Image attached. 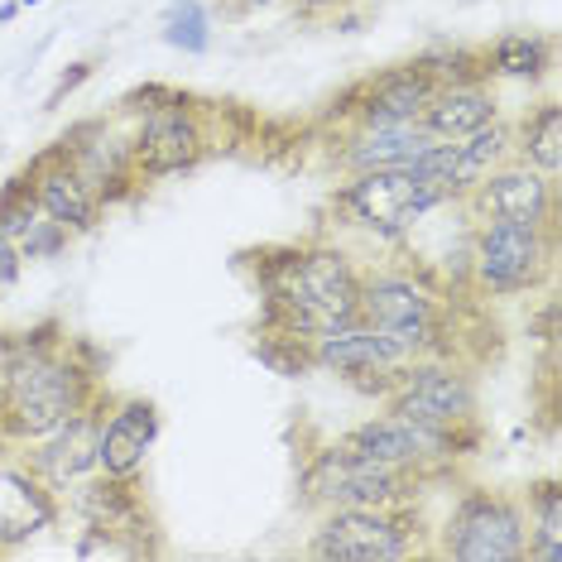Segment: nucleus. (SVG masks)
Wrapping results in <instances>:
<instances>
[{
	"mask_svg": "<svg viewBox=\"0 0 562 562\" xmlns=\"http://www.w3.org/2000/svg\"><path fill=\"white\" fill-rule=\"evenodd\" d=\"M20 15V0H5V5H0V24H10Z\"/></svg>",
	"mask_w": 562,
	"mask_h": 562,
	"instance_id": "obj_37",
	"label": "nucleus"
},
{
	"mask_svg": "<svg viewBox=\"0 0 562 562\" xmlns=\"http://www.w3.org/2000/svg\"><path fill=\"white\" fill-rule=\"evenodd\" d=\"M424 476L400 467H385L375 457L356 452L351 442H323L303 462L299 476V501L308 509H347V505H414L424 491Z\"/></svg>",
	"mask_w": 562,
	"mask_h": 562,
	"instance_id": "obj_5",
	"label": "nucleus"
},
{
	"mask_svg": "<svg viewBox=\"0 0 562 562\" xmlns=\"http://www.w3.org/2000/svg\"><path fill=\"white\" fill-rule=\"evenodd\" d=\"M226 5H232L236 15H250V10H265V5H274V0H226Z\"/></svg>",
	"mask_w": 562,
	"mask_h": 562,
	"instance_id": "obj_36",
	"label": "nucleus"
},
{
	"mask_svg": "<svg viewBox=\"0 0 562 562\" xmlns=\"http://www.w3.org/2000/svg\"><path fill=\"white\" fill-rule=\"evenodd\" d=\"M341 0H293V10H299L303 20H317V15H327V10H337Z\"/></svg>",
	"mask_w": 562,
	"mask_h": 562,
	"instance_id": "obj_35",
	"label": "nucleus"
},
{
	"mask_svg": "<svg viewBox=\"0 0 562 562\" xmlns=\"http://www.w3.org/2000/svg\"><path fill=\"white\" fill-rule=\"evenodd\" d=\"M30 173H34V198H40V212L48 222L68 226L72 236H87L101 226V216H106V202H101L92 188L78 178L68 159L58 155L54 145L44 149V155L30 159Z\"/></svg>",
	"mask_w": 562,
	"mask_h": 562,
	"instance_id": "obj_21",
	"label": "nucleus"
},
{
	"mask_svg": "<svg viewBox=\"0 0 562 562\" xmlns=\"http://www.w3.org/2000/svg\"><path fill=\"white\" fill-rule=\"evenodd\" d=\"M491 82H543L558 63V44L543 30H509L481 48Z\"/></svg>",
	"mask_w": 562,
	"mask_h": 562,
	"instance_id": "obj_24",
	"label": "nucleus"
},
{
	"mask_svg": "<svg viewBox=\"0 0 562 562\" xmlns=\"http://www.w3.org/2000/svg\"><path fill=\"white\" fill-rule=\"evenodd\" d=\"M101 356L68 337L58 317L15 331V361L0 390V447H30L58 432L101 394Z\"/></svg>",
	"mask_w": 562,
	"mask_h": 562,
	"instance_id": "obj_1",
	"label": "nucleus"
},
{
	"mask_svg": "<svg viewBox=\"0 0 562 562\" xmlns=\"http://www.w3.org/2000/svg\"><path fill=\"white\" fill-rule=\"evenodd\" d=\"M260 260H265L260 265V299H265L260 331H284V337L313 347L317 337L356 323V308H361V265L337 240L274 246Z\"/></svg>",
	"mask_w": 562,
	"mask_h": 562,
	"instance_id": "obj_2",
	"label": "nucleus"
},
{
	"mask_svg": "<svg viewBox=\"0 0 562 562\" xmlns=\"http://www.w3.org/2000/svg\"><path fill=\"white\" fill-rule=\"evenodd\" d=\"M424 68L432 72V82H471V78H485V58L481 48L471 44H432L424 54H414Z\"/></svg>",
	"mask_w": 562,
	"mask_h": 562,
	"instance_id": "obj_29",
	"label": "nucleus"
},
{
	"mask_svg": "<svg viewBox=\"0 0 562 562\" xmlns=\"http://www.w3.org/2000/svg\"><path fill=\"white\" fill-rule=\"evenodd\" d=\"M212 139H207V116L188 92L169 87V97L159 106L139 111L135 131H131V155L139 183H159V178L193 173L207 159Z\"/></svg>",
	"mask_w": 562,
	"mask_h": 562,
	"instance_id": "obj_10",
	"label": "nucleus"
},
{
	"mask_svg": "<svg viewBox=\"0 0 562 562\" xmlns=\"http://www.w3.org/2000/svg\"><path fill=\"white\" fill-rule=\"evenodd\" d=\"M341 442H351L356 452L375 457V462H385V467L414 471V476H424V481L447 476V471H452V467L467 457L452 438H442V432H428V428L408 424V418L390 414V408H385V414L361 418L356 428H347V432H341Z\"/></svg>",
	"mask_w": 562,
	"mask_h": 562,
	"instance_id": "obj_12",
	"label": "nucleus"
},
{
	"mask_svg": "<svg viewBox=\"0 0 562 562\" xmlns=\"http://www.w3.org/2000/svg\"><path fill=\"white\" fill-rule=\"evenodd\" d=\"M63 509H72L82 524H97V529H111L121 539H131L145 548V558H159L164 543L155 539V515H149V501L139 495V476H106V471H92L63 495Z\"/></svg>",
	"mask_w": 562,
	"mask_h": 562,
	"instance_id": "obj_14",
	"label": "nucleus"
},
{
	"mask_svg": "<svg viewBox=\"0 0 562 562\" xmlns=\"http://www.w3.org/2000/svg\"><path fill=\"white\" fill-rule=\"evenodd\" d=\"M467 212L476 222H524V226H558L562 216V193L558 178H548L529 164L509 159L501 164L476 193H467Z\"/></svg>",
	"mask_w": 562,
	"mask_h": 562,
	"instance_id": "obj_15",
	"label": "nucleus"
},
{
	"mask_svg": "<svg viewBox=\"0 0 562 562\" xmlns=\"http://www.w3.org/2000/svg\"><path fill=\"white\" fill-rule=\"evenodd\" d=\"M34 5H44V0H20V10H34Z\"/></svg>",
	"mask_w": 562,
	"mask_h": 562,
	"instance_id": "obj_38",
	"label": "nucleus"
},
{
	"mask_svg": "<svg viewBox=\"0 0 562 562\" xmlns=\"http://www.w3.org/2000/svg\"><path fill=\"white\" fill-rule=\"evenodd\" d=\"M164 44L178 48V54L198 58L212 48V10L202 0H169L164 10Z\"/></svg>",
	"mask_w": 562,
	"mask_h": 562,
	"instance_id": "obj_27",
	"label": "nucleus"
},
{
	"mask_svg": "<svg viewBox=\"0 0 562 562\" xmlns=\"http://www.w3.org/2000/svg\"><path fill=\"white\" fill-rule=\"evenodd\" d=\"M424 543L414 505H347L323 509L308 539L317 562H400Z\"/></svg>",
	"mask_w": 562,
	"mask_h": 562,
	"instance_id": "obj_8",
	"label": "nucleus"
},
{
	"mask_svg": "<svg viewBox=\"0 0 562 562\" xmlns=\"http://www.w3.org/2000/svg\"><path fill=\"white\" fill-rule=\"evenodd\" d=\"M432 145L418 121L408 125H341L331 139V169L366 173V169H414V159Z\"/></svg>",
	"mask_w": 562,
	"mask_h": 562,
	"instance_id": "obj_19",
	"label": "nucleus"
},
{
	"mask_svg": "<svg viewBox=\"0 0 562 562\" xmlns=\"http://www.w3.org/2000/svg\"><path fill=\"white\" fill-rule=\"evenodd\" d=\"M54 149L78 169V178L106 207H116V202L135 198L139 188H145L135 173L131 131L121 125V116L116 121H78L72 131H63L54 139Z\"/></svg>",
	"mask_w": 562,
	"mask_h": 562,
	"instance_id": "obj_11",
	"label": "nucleus"
},
{
	"mask_svg": "<svg viewBox=\"0 0 562 562\" xmlns=\"http://www.w3.org/2000/svg\"><path fill=\"white\" fill-rule=\"evenodd\" d=\"M442 188L424 183L414 169H366V173H341L337 193H331V207L347 216L351 226H361L375 240H404L414 236V226L432 216L438 207H447Z\"/></svg>",
	"mask_w": 562,
	"mask_h": 562,
	"instance_id": "obj_7",
	"label": "nucleus"
},
{
	"mask_svg": "<svg viewBox=\"0 0 562 562\" xmlns=\"http://www.w3.org/2000/svg\"><path fill=\"white\" fill-rule=\"evenodd\" d=\"M390 414L408 424L442 432L471 457L481 447V390L476 375L457 361V356H418L394 370L390 390L380 394Z\"/></svg>",
	"mask_w": 562,
	"mask_h": 562,
	"instance_id": "obj_4",
	"label": "nucleus"
},
{
	"mask_svg": "<svg viewBox=\"0 0 562 562\" xmlns=\"http://www.w3.org/2000/svg\"><path fill=\"white\" fill-rule=\"evenodd\" d=\"M432 92H438L432 72L418 58H404L361 78L351 92H341L337 116L341 125H408L424 116Z\"/></svg>",
	"mask_w": 562,
	"mask_h": 562,
	"instance_id": "obj_13",
	"label": "nucleus"
},
{
	"mask_svg": "<svg viewBox=\"0 0 562 562\" xmlns=\"http://www.w3.org/2000/svg\"><path fill=\"white\" fill-rule=\"evenodd\" d=\"M366 327L385 331L390 347L404 361L418 356H452L447 347V289L428 270L414 265H385V270H361V308Z\"/></svg>",
	"mask_w": 562,
	"mask_h": 562,
	"instance_id": "obj_3",
	"label": "nucleus"
},
{
	"mask_svg": "<svg viewBox=\"0 0 562 562\" xmlns=\"http://www.w3.org/2000/svg\"><path fill=\"white\" fill-rule=\"evenodd\" d=\"M558 265V226L524 222H476L471 226L467 274L485 299H524L543 289Z\"/></svg>",
	"mask_w": 562,
	"mask_h": 562,
	"instance_id": "obj_6",
	"label": "nucleus"
},
{
	"mask_svg": "<svg viewBox=\"0 0 562 562\" xmlns=\"http://www.w3.org/2000/svg\"><path fill=\"white\" fill-rule=\"evenodd\" d=\"M24 270V260H20V246L10 240L5 232H0V299H5L10 289H15V279Z\"/></svg>",
	"mask_w": 562,
	"mask_h": 562,
	"instance_id": "obj_32",
	"label": "nucleus"
},
{
	"mask_svg": "<svg viewBox=\"0 0 562 562\" xmlns=\"http://www.w3.org/2000/svg\"><path fill=\"white\" fill-rule=\"evenodd\" d=\"M509 159H515V125L505 116H495L491 125L471 131L467 139H452V155H447V198L462 202Z\"/></svg>",
	"mask_w": 562,
	"mask_h": 562,
	"instance_id": "obj_23",
	"label": "nucleus"
},
{
	"mask_svg": "<svg viewBox=\"0 0 562 562\" xmlns=\"http://www.w3.org/2000/svg\"><path fill=\"white\" fill-rule=\"evenodd\" d=\"M10 361H15V331H0V390L10 380Z\"/></svg>",
	"mask_w": 562,
	"mask_h": 562,
	"instance_id": "obj_34",
	"label": "nucleus"
},
{
	"mask_svg": "<svg viewBox=\"0 0 562 562\" xmlns=\"http://www.w3.org/2000/svg\"><path fill=\"white\" fill-rule=\"evenodd\" d=\"M400 366H404V356L390 347V337L375 327H366L361 317L347 327H337V331H327V337H317L308 347V370H327V375L347 380L351 390L375 394V400L390 390V380Z\"/></svg>",
	"mask_w": 562,
	"mask_h": 562,
	"instance_id": "obj_16",
	"label": "nucleus"
},
{
	"mask_svg": "<svg viewBox=\"0 0 562 562\" xmlns=\"http://www.w3.org/2000/svg\"><path fill=\"white\" fill-rule=\"evenodd\" d=\"M515 159L562 183V106L553 97L515 121Z\"/></svg>",
	"mask_w": 562,
	"mask_h": 562,
	"instance_id": "obj_25",
	"label": "nucleus"
},
{
	"mask_svg": "<svg viewBox=\"0 0 562 562\" xmlns=\"http://www.w3.org/2000/svg\"><path fill=\"white\" fill-rule=\"evenodd\" d=\"M68 240H72V232L68 226H58V222H48V216H40V222L24 232L15 246H20V260L30 265V260H58L63 250H68Z\"/></svg>",
	"mask_w": 562,
	"mask_h": 562,
	"instance_id": "obj_31",
	"label": "nucleus"
},
{
	"mask_svg": "<svg viewBox=\"0 0 562 562\" xmlns=\"http://www.w3.org/2000/svg\"><path fill=\"white\" fill-rule=\"evenodd\" d=\"M92 68H97V63H72V72H63V78H58V87H54V92H48L44 111L63 106V97H72V92H78V87H82L87 78H92Z\"/></svg>",
	"mask_w": 562,
	"mask_h": 562,
	"instance_id": "obj_33",
	"label": "nucleus"
},
{
	"mask_svg": "<svg viewBox=\"0 0 562 562\" xmlns=\"http://www.w3.org/2000/svg\"><path fill=\"white\" fill-rule=\"evenodd\" d=\"M63 519V501L30 467L0 462V553H15Z\"/></svg>",
	"mask_w": 562,
	"mask_h": 562,
	"instance_id": "obj_20",
	"label": "nucleus"
},
{
	"mask_svg": "<svg viewBox=\"0 0 562 562\" xmlns=\"http://www.w3.org/2000/svg\"><path fill=\"white\" fill-rule=\"evenodd\" d=\"M101 400H106V390H101L97 400L82 408V414H72L58 432H48V438L30 442V452H24V467H30L34 476H40L48 491L58 495V501L82 476H92V471H97V418H101Z\"/></svg>",
	"mask_w": 562,
	"mask_h": 562,
	"instance_id": "obj_18",
	"label": "nucleus"
},
{
	"mask_svg": "<svg viewBox=\"0 0 562 562\" xmlns=\"http://www.w3.org/2000/svg\"><path fill=\"white\" fill-rule=\"evenodd\" d=\"M524 519H529V548L524 562H562V485L553 476L524 485Z\"/></svg>",
	"mask_w": 562,
	"mask_h": 562,
	"instance_id": "obj_26",
	"label": "nucleus"
},
{
	"mask_svg": "<svg viewBox=\"0 0 562 562\" xmlns=\"http://www.w3.org/2000/svg\"><path fill=\"white\" fill-rule=\"evenodd\" d=\"M529 548V519L519 495L467 485L442 519L438 553L452 562H524Z\"/></svg>",
	"mask_w": 562,
	"mask_h": 562,
	"instance_id": "obj_9",
	"label": "nucleus"
},
{
	"mask_svg": "<svg viewBox=\"0 0 562 562\" xmlns=\"http://www.w3.org/2000/svg\"><path fill=\"white\" fill-rule=\"evenodd\" d=\"M501 116V92H495L491 78H471V82H442L438 92L428 97L424 116L418 125L432 135V139H467L471 131H481V125H491Z\"/></svg>",
	"mask_w": 562,
	"mask_h": 562,
	"instance_id": "obj_22",
	"label": "nucleus"
},
{
	"mask_svg": "<svg viewBox=\"0 0 562 562\" xmlns=\"http://www.w3.org/2000/svg\"><path fill=\"white\" fill-rule=\"evenodd\" d=\"M164 432V414L145 394H106L97 418V471L139 476Z\"/></svg>",
	"mask_w": 562,
	"mask_h": 562,
	"instance_id": "obj_17",
	"label": "nucleus"
},
{
	"mask_svg": "<svg viewBox=\"0 0 562 562\" xmlns=\"http://www.w3.org/2000/svg\"><path fill=\"white\" fill-rule=\"evenodd\" d=\"M72 558L92 562V558H116V562H131V558H145V548L121 539V533L111 529H97V524H82L78 529V543H72Z\"/></svg>",
	"mask_w": 562,
	"mask_h": 562,
	"instance_id": "obj_30",
	"label": "nucleus"
},
{
	"mask_svg": "<svg viewBox=\"0 0 562 562\" xmlns=\"http://www.w3.org/2000/svg\"><path fill=\"white\" fill-rule=\"evenodd\" d=\"M40 216L44 212H40V198H34V173H30V164H24L20 173H10L5 183H0V232L10 240H20Z\"/></svg>",
	"mask_w": 562,
	"mask_h": 562,
	"instance_id": "obj_28",
	"label": "nucleus"
}]
</instances>
